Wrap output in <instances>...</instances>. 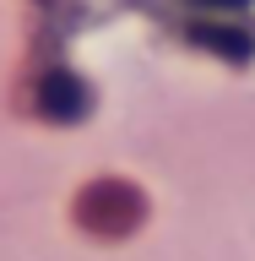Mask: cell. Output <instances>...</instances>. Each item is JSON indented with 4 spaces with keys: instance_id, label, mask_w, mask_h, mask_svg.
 <instances>
[{
    "instance_id": "cell-4",
    "label": "cell",
    "mask_w": 255,
    "mask_h": 261,
    "mask_svg": "<svg viewBox=\"0 0 255 261\" xmlns=\"http://www.w3.org/2000/svg\"><path fill=\"white\" fill-rule=\"evenodd\" d=\"M190 6H207V11H244L250 0H190Z\"/></svg>"
},
{
    "instance_id": "cell-2",
    "label": "cell",
    "mask_w": 255,
    "mask_h": 261,
    "mask_svg": "<svg viewBox=\"0 0 255 261\" xmlns=\"http://www.w3.org/2000/svg\"><path fill=\"white\" fill-rule=\"evenodd\" d=\"M87 103H93V93H87L71 71H49V76L38 82V109H44L49 120H81Z\"/></svg>"
},
{
    "instance_id": "cell-3",
    "label": "cell",
    "mask_w": 255,
    "mask_h": 261,
    "mask_svg": "<svg viewBox=\"0 0 255 261\" xmlns=\"http://www.w3.org/2000/svg\"><path fill=\"white\" fill-rule=\"evenodd\" d=\"M195 38H201L212 55H234V60L250 55V33H239V28H195Z\"/></svg>"
},
{
    "instance_id": "cell-1",
    "label": "cell",
    "mask_w": 255,
    "mask_h": 261,
    "mask_svg": "<svg viewBox=\"0 0 255 261\" xmlns=\"http://www.w3.org/2000/svg\"><path fill=\"white\" fill-rule=\"evenodd\" d=\"M136 218H141V196L120 179H103L93 191H81V223L93 234H125V228H136Z\"/></svg>"
}]
</instances>
